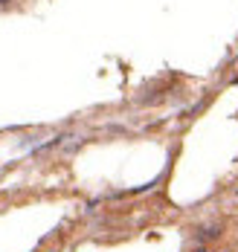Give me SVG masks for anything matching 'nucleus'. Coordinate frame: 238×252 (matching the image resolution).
Listing matches in <instances>:
<instances>
[{
	"instance_id": "f03ea898",
	"label": "nucleus",
	"mask_w": 238,
	"mask_h": 252,
	"mask_svg": "<svg viewBox=\"0 0 238 252\" xmlns=\"http://www.w3.org/2000/svg\"><path fill=\"white\" fill-rule=\"evenodd\" d=\"M195 252H206V250H204V247H201V250H195Z\"/></svg>"
},
{
	"instance_id": "7ed1b4c3",
	"label": "nucleus",
	"mask_w": 238,
	"mask_h": 252,
	"mask_svg": "<svg viewBox=\"0 0 238 252\" xmlns=\"http://www.w3.org/2000/svg\"><path fill=\"white\" fill-rule=\"evenodd\" d=\"M236 197H238V191H236Z\"/></svg>"
},
{
	"instance_id": "f257e3e1",
	"label": "nucleus",
	"mask_w": 238,
	"mask_h": 252,
	"mask_svg": "<svg viewBox=\"0 0 238 252\" xmlns=\"http://www.w3.org/2000/svg\"><path fill=\"white\" fill-rule=\"evenodd\" d=\"M198 238H204V241H212V238H218V226L204 229V235H198Z\"/></svg>"
}]
</instances>
